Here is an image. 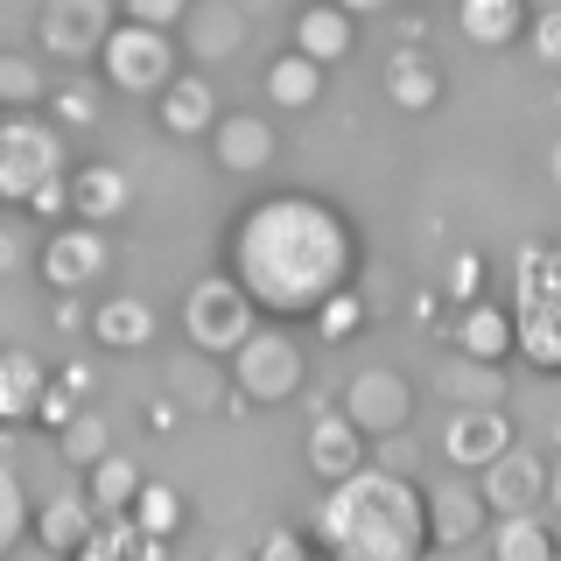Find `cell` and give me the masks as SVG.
<instances>
[{
    "instance_id": "45",
    "label": "cell",
    "mask_w": 561,
    "mask_h": 561,
    "mask_svg": "<svg viewBox=\"0 0 561 561\" xmlns=\"http://www.w3.org/2000/svg\"><path fill=\"white\" fill-rule=\"evenodd\" d=\"M175 421H183L175 400H148V428H175Z\"/></svg>"
},
{
    "instance_id": "35",
    "label": "cell",
    "mask_w": 561,
    "mask_h": 561,
    "mask_svg": "<svg viewBox=\"0 0 561 561\" xmlns=\"http://www.w3.org/2000/svg\"><path fill=\"white\" fill-rule=\"evenodd\" d=\"M78 561H169V548H162V540H148L134 519H105L99 540H92Z\"/></svg>"
},
{
    "instance_id": "27",
    "label": "cell",
    "mask_w": 561,
    "mask_h": 561,
    "mask_svg": "<svg viewBox=\"0 0 561 561\" xmlns=\"http://www.w3.org/2000/svg\"><path fill=\"white\" fill-rule=\"evenodd\" d=\"M323 84H330V70L309 64L302 49H280V57L267 64V99L280 105V113H316V105H323Z\"/></svg>"
},
{
    "instance_id": "1",
    "label": "cell",
    "mask_w": 561,
    "mask_h": 561,
    "mask_svg": "<svg viewBox=\"0 0 561 561\" xmlns=\"http://www.w3.org/2000/svg\"><path fill=\"white\" fill-rule=\"evenodd\" d=\"M218 267L267 323H309L330 295L358 288V225L323 190H267L225 225Z\"/></svg>"
},
{
    "instance_id": "14",
    "label": "cell",
    "mask_w": 561,
    "mask_h": 561,
    "mask_svg": "<svg viewBox=\"0 0 561 561\" xmlns=\"http://www.w3.org/2000/svg\"><path fill=\"white\" fill-rule=\"evenodd\" d=\"M175 43H183L190 70H210V64L239 57V49L253 43V14H245L239 0H197V8L183 14V28H175Z\"/></svg>"
},
{
    "instance_id": "43",
    "label": "cell",
    "mask_w": 561,
    "mask_h": 561,
    "mask_svg": "<svg viewBox=\"0 0 561 561\" xmlns=\"http://www.w3.org/2000/svg\"><path fill=\"white\" fill-rule=\"evenodd\" d=\"M14 267H22V232H14V225H0V280H8Z\"/></svg>"
},
{
    "instance_id": "3",
    "label": "cell",
    "mask_w": 561,
    "mask_h": 561,
    "mask_svg": "<svg viewBox=\"0 0 561 561\" xmlns=\"http://www.w3.org/2000/svg\"><path fill=\"white\" fill-rule=\"evenodd\" d=\"M70 169L78 162L49 113H0V210L43 218L57 232V218H70Z\"/></svg>"
},
{
    "instance_id": "5",
    "label": "cell",
    "mask_w": 561,
    "mask_h": 561,
    "mask_svg": "<svg viewBox=\"0 0 561 561\" xmlns=\"http://www.w3.org/2000/svg\"><path fill=\"white\" fill-rule=\"evenodd\" d=\"M302 386H309V351L288 323H260L232 351V393L245 408H288Z\"/></svg>"
},
{
    "instance_id": "31",
    "label": "cell",
    "mask_w": 561,
    "mask_h": 561,
    "mask_svg": "<svg viewBox=\"0 0 561 561\" xmlns=\"http://www.w3.org/2000/svg\"><path fill=\"white\" fill-rule=\"evenodd\" d=\"M127 519H134L148 540H162V548H169V540L190 526V499H183L175 484H154V478H148V484H140V499H134V513H127Z\"/></svg>"
},
{
    "instance_id": "11",
    "label": "cell",
    "mask_w": 561,
    "mask_h": 561,
    "mask_svg": "<svg viewBox=\"0 0 561 561\" xmlns=\"http://www.w3.org/2000/svg\"><path fill=\"white\" fill-rule=\"evenodd\" d=\"M548 491H554V456L540 449H505L499 463L478 478V499L491 505V519H519V513H548Z\"/></svg>"
},
{
    "instance_id": "37",
    "label": "cell",
    "mask_w": 561,
    "mask_h": 561,
    "mask_svg": "<svg viewBox=\"0 0 561 561\" xmlns=\"http://www.w3.org/2000/svg\"><path fill=\"white\" fill-rule=\"evenodd\" d=\"M309 323H316V337H323L330 351H337V344H358V330H365V295H358V288L330 295V302L316 309Z\"/></svg>"
},
{
    "instance_id": "8",
    "label": "cell",
    "mask_w": 561,
    "mask_h": 561,
    "mask_svg": "<svg viewBox=\"0 0 561 561\" xmlns=\"http://www.w3.org/2000/svg\"><path fill=\"white\" fill-rule=\"evenodd\" d=\"M119 28V0H43L35 8V57H57V70H84L105 57Z\"/></svg>"
},
{
    "instance_id": "46",
    "label": "cell",
    "mask_w": 561,
    "mask_h": 561,
    "mask_svg": "<svg viewBox=\"0 0 561 561\" xmlns=\"http://www.w3.org/2000/svg\"><path fill=\"white\" fill-rule=\"evenodd\" d=\"M561 513V456H554V491H548V519Z\"/></svg>"
},
{
    "instance_id": "21",
    "label": "cell",
    "mask_w": 561,
    "mask_h": 561,
    "mask_svg": "<svg viewBox=\"0 0 561 561\" xmlns=\"http://www.w3.org/2000/svg\"><path fill=\"white\" fill-rule=\"evenodd\" d=\"M428 526H435V548L443 554H463L470 540L491 534V505L470 484H435L428 491Z\"/></svg>"
},
{
    "instance_id": "7",
    "label": "cell",
    "mask_w": 561,
    "mask_h": 561,
    "mask_svg": "<svg viewBox=\"0 0 561 561\" xmlns=\"http://www.w3.org/2000/svg\"><path fill=\"white\" fill-rule=\"evenodd\" d=\"M183 70H190L183 43H175L169 28H140V22H119L113 43H105V57H99V78L113 84L119 99H162Z\"/></svg>"
},
{
    "instance_id": "36",
    "label": "cell",
    "mask_w": 561,
    "mask_h": 561,
    "mask_svg": "<svg viewBox=\"0 0 561 561\" xmlns=\"http://www.w3.org/2000/svg\"><path fill=\"white\" fill-rule=\"evenodd\" d=\"M49 119H57L64 134L99 127V84L92 78H57V84H49Z\"/></svg>"
},
{
    "instance_id": "49",
    "label": "cell",
    "mask_w": 561,
    "mask_h": 561,
    "mask_svg": "<svg viewBox=\"0 0 561 561\" xmlns=\"http://www.w3.org/2000/svg\"><path fill=\"white\" fill-rule=\"evenodd\" d=\"M421 561H449V554H443V548H435V554H421Z\"/></svg>"
},
{
    "instance_id": "44",
    "label": "cell",
    "mask_w": 561,
    "mask_h": 561,
    "mask_svg": "<svg viewBox=\"0 0 561 561\" xmlns=\"http://www.w3.org/2000/svg\"><path fill=\"white\" fill-rule=\"evenodd\" d=\"M330 8H344L351 22H365V14H386V8H408V0H330Z\"/></svg>"
},
{
    "instance_id": "47",
    "label": "cell",
    "mask_w": 561,
    "mask_h": 561,
    "mask_svg": "<svg viewBox=\"0 0 561 561\" xmlns=\"http://www.w3.org/2000/svg\"><path fill=\"white\" fill-rule=\"evenodd\" d=\"M548 175H554V190H561V134H554V148H548Z\"/></svg>"
},
{
    "instance_id": "42",
    "label": "cell",
    "mask_w": 561,
    "mask_h": 561,
    "mask_svg": "<svg viewBox=\"0 0 561 561\" xmlns=\"http://www.w3.org/2000/svg\"><path fill=\"white\" fill-rule=\"evenodd\" d=\"M49 316H57L64 330H92V309H84L78 295H49Z\"/></svg>"
},
{
    "instance_id": "30",
    "label": "cell",
    "mask_w": 561,
    "mask_h": 561,
    "mask_svg": "<svg viewBox=\"0 0 561 561\" xmlns=\"http://www.w3.org/2000/svg\"><path fill=\"white\" fill-rule=\"evenodd\" d=\"M84 408H92V365H84V358H70V365H57V373H49V393H43V421H35V428L64 435V428H70V421H78Z\"/></svg>"
},
{
    "instance_id": "10",
    "label": "cell",
    "mask_w": 561,
    "mask_h": 561,
    "mask_svg": "<svg viewBox=\"0 0 561 561\" xmlns=\"http://www.w3.org/2000/svg\"><path fill=\"white\" fill-rule=\"evenodd\" d=\"M337 408L358 421V435L379 449V443H393V435L414 428V379L400 373V365H365V373H351Z\"/></svg>"
},
{
    "instance_id": "24",
    "label": "cell",
    "mask_w": 561,
    "mask_h": 561,
    "mask_svg": "<svg viewBox=\"0 0 561 561\" xmlns=\"http://www.w3.org/2000/svg\"><path fill=\"white\" fill-rule=\"evenodd\" d=\"M526 22H534V8L526 0H456V35L478 49H513L526 43Z\"/></svg>"
},
{
    "instance_id": "50",
    "label": "cell",
    "mask_w": 561,
    "mask_h": 561,
    "mask_svg": "<svg viewBox=\"0 0 561 561\" xmlns=\"http://www.w3.org/2000/svg\"><path fill=\"white\" fill-rule=\"evenodd\" d=\"M554 113H561V78H554Z\"/></svg>"
},
{
    "instance_id": "26",
    "label": "cell",
    "mask_w": 561,
    "mask_h": 561,
    "mask_svg": "<svg viewBox=\"0 0 561 561\" xmlns=\"http://www.w3.org/2000/svg\"><path fill=\"white\" fill-rule=\"evenodd\" d=\"M435 386H443L449 408H505V365L463 358V351H443V365H435Z\"/></svg>"
},
{
    "instance_id": "41",
    "label": "cell",
    "mask_w": 561,
    "mask_h": 561,
    "mask_svg": "<svg viewBox=\"0 0 561 561\" xmlns=\"http://www.w3.org/2000/svg\"><path fill=\"white\" fill-rule=\"evenodd\" d=\"M526 49H534V64H548L561 78V14H534L526 22Z\"/></svg>"
},
{
    "instance_id": "28",
    "label": "cell",
    "mask_w": 561,
    "mask_h": 561,
    "mask_svg": "<svg viewBox=\"0 0 561 561\" xmlns=\"http://www.w3.org/2000/svg\"><path fill=\"white\" fill-rule=\"evenodd\" d=\"M491 561H561L554 519L548 513H519V519H491Z\"/></svg>"
},
{
    "instance_id": "39",
    "label": "cell",
    "mask_w": 561,
    "mask_h": 561,
    "mask_svg": "<svg viewBox=\"0 0 561 561\" xmlns=\"http://www.w3.org/2000/svg\"><path fill=\"white\" fill-rule=\"evenodd\" d=\"M443 288H449V302H456V309L484 302V253H456V260H449V280H443Z\"/></svg>"
},
{
    "instance_id": "13",
    "label": "cell",
    "mask_w": 561,
    "mask_h": 561,
    "mask_svg": "<svg viewBox=\"0 0 561 561\" xmlns=\"http://www.w3.org/2000/svg\"><path fill=\"white\" fill-rule=\"evenodd\" d=\"M302 463H309V478L330 491V484L358 478L365 463H379V456H373V443L358 435V421H351L344 408H323L309 421V435H302Z\"/></svg>"
},
{
    "instance_id": "25",
    "label": "cell",
    "mask_w": 561,
    "mask_h": 561,
    "mask_svg": "<svg viewBox=\"0 0 561 561\" xmlns=\"http://www.w3.org/2000/svg\"><path fill=\"white\" fill-rule=\"evenodd\" d=\"M295 49L330 70V64H344L351 49H358V22H351L344 8H330V0H309V8L295 14Z\"/></svg>"
},
{
    "instance_id": "9",
    "label": "cell",
    "mask_w": 561,
    "mask_h": 561,
    "mask_svg": "<svg viewBox=\"0 0 561 561\" xmlns=\"http://www.w3.org/2000/svg\"><path fill=\"white\" fill-rule=\"evenodd\" d=\"M119 245L105 225H57V232L43 239V253H35V267H43V288L49 295H92L105 274H113Z\"/></svg>"
},
{
    "instance_id": "22",
    "label": "cell",
    "mask_w": 561,
    "mask_h": 561,
    "mask_svg": "<svg viewBox=\"0 0 561 561\" xmlns=\"http://www.w3.org/2000/svg\"><path fill=\"white\" fill-rule=\"evenodd\" d=\"M84 337L99 351H148L162 337V323H154V309L140 295H105V302H92V330Z\"/></svg>"
},
{
    "instance_id": "40",
    "label": "cell",
    "mask_w": 561,
    "mask_h": 561,
    "mask_svg": "<svg viewBox=\"0 0 561 561\" xmlns=\"http://www.w3.org/2000/svg\"><path fill=\"white\" fill-rule=\"evenodd\" d=\"M253 561H323V548H316V534H295V526H274L267 540L253 548Z\"/></svg>"
},
{
    "instance_id": "15",
    "label": "cell",
    "mask_w": 561,
    "mask_h": 561,
    "mask_svg": "<svg viewBox=\"0 0 561 561\" xmlns=\"http://www.w3.org/2000/svg\"><path fill=\"white\" fill-rule=\"evenodd\" d=\"M218 119H225V99H218V84H210V70H183V78L154 99V127L169 140H210Z\"/></svg>"
},
{
    "instance_id": "2",
    "label": "cell",
    "mask_w": 561,
    "mask_h": 561,
    "mask_svg": "<svg viewBox=\"0 0 561 561\" xmlns=\"http://www.w3.org/2000/svg\"><path fill=\"white\" fill-rule=\"evenodd\" d=\"M316 548L323 561H421L435 554L428 484L393 463H365L358 478L330 484L316 505Z\"/></svg>"
},
{
    "instance_id": "48",
    "label": "cell",
    "mask_w": 561,
    "mask_h": 561,
    "mask_svg": "<svg viewBox=\"0 0 561 561\" xmlns=\"http://www.w3.org/2000/svg\"><path fill=\"white\" fill-rule=\"evenodd\" d=\"M526 8H534V14H561V0H526Z\"/></svg>"
},
{
    "instance_id": "33",
    "label": "cell",
    "mask_w": 561,
    "mask_h": 561,
    "mask_svg": "<svg viewBox=\"0 0 561 561\" xmlns=\"http://www.w3.org/2000/svg\"><path fill=\"white\" fill-rule=\"evenodd\" d=\"M57 456H64L70 470H99L105 456H113V421H105L99 408H84V414L57 435Z\"/></svg>"
},
{
    "instance_id": "20",
    "label": "cell",
    "mask_w": 561,
    "mask_h": 561,
    "mask_svg": "<svg viewBox=\"0 0 561 561\" xmlns=\"http://www.w3.org/2000/svg\"><path fill=\"white\" fill-rule=\"evenodd\" d=\"M386 99H393V113H435L443 105V92H449V78H443V64L428 57L421 43H408V49H393L386 57Z\"/></svg>"
},
{
    "instance_id": "23",
    "label": "cell",
    "mask_w": 561,
    "mask_h": 561,
    "mask_svg": "<svg viewBox=\"0 0 561 561\" xmlns=\"http://www.w3.org/2000/svg\"><path fill=\"white\" fill-rule=\"evenodd\" d=\"M449 351L484 358V365H505V358H513V309H505V302H470V309H456Z\"/></svg>"
},
{
    "instance_id": "29",
    "label": "cell",
    "mask_w": 561,
    "mask_h": 561,
    "mask_svg": "<svg viewBox=\"0 0 561 561\" xmlns=\"http://www.w3.org/2000/svg\"><path fill=\"white\" fill-rule=\"evenodd\" d=\"M140 484H148V478H140V470H134V456H105V463L99 470H84V499H92V513L99 519H127L134 513V499H140Z\"/></svg>"
},
{
    "instance_id": "18",
    "label": "cell",
    "mask_w": 561,
    "mask_h": 561,
    "mask_svg": "<svg viewBox=\"0 0 561 561\" xmlns=\"http://www.w3.org/2000/svg\"><path fill=\"white\" fill-rule=\"evenodd\" d=\"M43 393H49V365L28 344H0V435L35 428L43 421Z\"/></svg>"
},
{
    "instance_id": "38",
    "label": "cell",
    "mask_w": 561,
    "mask_h": 561,
    "mask_svg": "<svg viewBox=\"0 0 561 561\" xmlns=\"http://www.w3.org/2000/svg\"><path fill=\"white\" fill-rule=\"evenodd\" d=\"M197 8V0H119V22H140V28H183V14Z\"/></svg>"
},
{
    "instance_id": "16",
    "label": "cell",
    "mask_w": 561,
    "mask_h": 561,
    "mask_svg": "<svg viewBox=\"0 0 561 561\" xmlns=\"http://www.w3.org/2000/svg\"><path fill=\"white\" fill-rule=\"evenodd\" d=\"M274 154H280V127H274V119L267 113H232V105H225L218 134H210V162H218L225 175H267Z\"/></svg>"
},
{
    "instance_id": "4",
    "label": "cell",
    "mask_w": 561,
    "mask_h": 561,
    "mask_svg": "<svg viewBox=\"0 0 561 561\" xmlns=\"http://www.w3.org/2000/svg\"><path fill=\"white\" fill-rule=\"evenodd\" d=\"M513 358L561 379V239H526L513 253Z\"/></svg>"
},
{
    "instance_id": "6",
    "label": "cell",
    "mask_w": 561,
    "mask_h": 561,
    "mask_svg": "<svg viewBox=\"0 0 561 561\" xmlns=\"http://www.w3.org/2000/svg\"><path fill=\"white\" fill-rule=\"evenodd\" d=\"M260 323H267V316L253 309V295H245L225 267L204 274V280H190V295H183V344H190V351L232 365V351L253 337Z\"/></svg>"
},
{
    "instance_id": "32",
    "label": "cell",
    "mask_w": 561,
    "mask_h": 561,
    "mask_svg": "<svg viewBox=\"0 0 561 561\" xmlns=\"http://www.w3.org/2000/svg\"><path fill=\"white\" fill-rule=\"evenodd\" d=\"M49 105V78L35 57H14V49H0V113H43Z\"/></svg>"
},
{
    "instance_id": "12",
    "label": "cell",
    "mask_w": 561,
    "mask_h": 561,
    "mask_svg": "<svg viewBox=\"0 0 561 561\" xmlns=\"http://www.w3.org/2000/svg\"><path fill=\"white\" fill-rule=\"evenodd\" d=\"M443 463L449 470H470V478H484L491 463H499L505 449H519V421L505 408H449L443 421Z\"/></svg>"
},
{
    "instance_id": "19",
    "label": "cell",
    "mask_w": 561,
    "mask_h": 561,
    "mask_svg": "<svg viewBox=\"0 0 561 561\" xmlns=\"http://www.w3.org/2000/svg\"><path fill=\"white\" fill-rule=\"evenodd\" d=\"M127 204H134L127 169H113V162H78L70 169V225H119Z\"/></svg>"
},
{
    "instance_id": "17",
    "label": "cell",
    "mask_w": 561,
    "mask_h": 561,
    "mask_svg": "<svg viewBox=\"0 0 561 561\" xmlns=\"http://www.w3.org/2000/svg\"><path fill=\"white\" fill-rule=\"evenodd\" d=\"M99 513H92V499L84 491H57V499H43L35 505V526H28V540L43 548L49 561H78L84 548L99 540Z\"/></svg>"
},
{
    "instance_id": "34",
    "label": "cell",
    "mask_w": 561,
    "mask_h": 561,
    "mask_svg": "<svg viewBox=\"0 0 561 561\" xmlns=\"http://www.w3.org/2000/svg\"><path fill=\"white\" fill-rule=\"evenodd\" d=\"M28 526H35V499H28L22 470L0 456V561H14V548L28 540Z\"/></svg>"
}]
</instances>
